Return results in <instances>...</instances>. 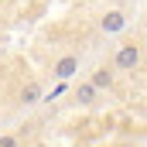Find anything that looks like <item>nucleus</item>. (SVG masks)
Listing matches in <instances>:
<instances>
[{"mask_svg": "<svg viewBox=\"0 0 147 147\" xmlns=\"http://www.w3.org/2000/svg\"><path fill=\"white\" fill-rule=\"evenodd\" d=\"M0 147H21V140L14 134H7V137H0Z\"/></svg>", "mask_w": 147, "mask_h": 147, "instance_id": "0eeeda50", "label": "nucleus"}, {"mask_svg": "<svg viewBox=\"0 0 147 147\" xmlns=\"http://www.w3.org/2000/svg\"><path fill=\"white\" fill-rule=\"evenodd\" d=\"M75 99H79L82 106H92V103H96V89H92L89 82H82V86L75 89Z\"/></svg>", "mask_w": 147, "mask_h": 147, "instance_id": "423d86ee", "label": "nucleus"}, {"mask_svg": "<svg viewBox=\"0 0 147 147\" xmlns=\"http://www.w3.org/2000/svg\"><path fill=\"white\" fill-rule=\"evenodd\" d=\"M123 28H127V14L123 10H106L103 21H99V31L103 34H120Z\"/></svg>", "mask_w": 147, "mask_h": 147, "instance_id": "f03ea898", "label": "nucleus"}, {"mask_svg": "<svg viewBox=\"0 0 147 147\" xmlns=\"http://www.w3.org/2000/svg\"><path fill=\"white\" fill-rule=\"evenodd\" d=\"M89 86H92L96 92H99V89H113V72L106 69V65H99L96 72L89 75Z\"/></svg>", "mask_w": 147, "mask_h": 147, "instance_id": "20e7f679", "label": "nucleus"}, {"mask_svg": "<svg viewBox=\"0 0 147 147\" xmlns=\"http://www.w3.org/2000/svg\"><path fill=\"white\" fill-rule=\"evenodd\" d=\"M79 72V55H62L55 65H51V75L55 79H72Z\"/></svg>", "mask_w": 147, "mask_h": 147, "instance_id": "7ed1b4c3", "label": "nucleus"}, {"mask_svg": "<svg viewBox=\"0 0 147 147\" xmlns=\"http://www.w3.org/2000/svg\"><path fill=\"white\" fill-rule=\"evenodd\" d=\"M21 103H24V106H34V103H41V86H38V82H28V86L21 89Z\"/></svg>", "mask_w": 147, "mask_h": 147, "instance_id": "39448f33", "label": "nucleus"}, {"mask_svg": "<svg viewBox=\"0 0 147 147\" xmlns=\"http://www.w3.org/2000/svg\"><path fill=\"white\" fill-rule=\"evenodd\" d=\"M140 58H144V48H140L137 41H123V45L116 48V55H113V65H116L120 72H134V69L140 65Z\"/></svg>", "mask_w": 147, "mask_h": 147, "instance_id": "f257e3e1", "label": "nucleus"}]
</instances>
